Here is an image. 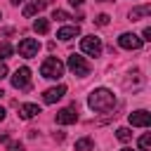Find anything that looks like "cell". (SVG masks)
<instances>
[{
    "instance_id": "6da1fadb",
    "label": "cell",
    "mask_w": 151,
    "mask_h": 151,
    "mask_svg": "<svg viewBox=\"0 0 151 151\" xmlns=\"http://www.w3.org/2000/svg\"><path fill=\"white\" fill-rule=\"evenodd\" d=\"M87 106H90L92 111H97V113H106V111H111V109L116 106V94H113L111 90H106V87H97V90L90 92Z\"/></svg>"
},
{
    "instance_id": "7a4b0ae2",
    "label": "cell",
    "mask_w": 151,
    "mask_h": 151,
    "mask_svg": "<svg viewBox=\"0 0 151 151\" xmlns=\"http://www.w3.org/2000/svg\"><path fill=\"white\" fill-rule=\"evenodd\" d=\"M40 76L47 78V80H59L64 76V64L57 59V57H47L40 66Z\"/></svg>"
},
{
    "instance_id": "3957f363",
    "label": "cell",
    "mask_w": 151,
    "mask_h": 151,
    "mask_svg": "<svg viewBox=\"0 0 151 151\" xmlns=\"http://www.w3.org/2000/svg\"><path fill=\"white\" fill-rule=\"evenodd\" d=\"M66 66L71 68V73L73 76H78V78H85L87 73H90V64H87V59L85 57H80V54H68V61H66Z\"/></svg>"
},
{
    "instance_id": "277c9868",
    "label": "cell",
    "mask_w": 151,
    "mask_h": 151,
    "mask_svg": "<svg viewBox=\"0 0 151 151\" xmlns=\"http://www.w3.org/2000/svg\"><path fill=\"white\" fill-rule=\"evenodd\" d=\"M38 50H40V42H38L35 38H24V40H19V45H17V52H19V57H24V59L35 57Z\"/></svg>"
},
{
    "instance_id": "5b68a950",
    "label": "cell",
    "mask_w": 151,
    "mask_h": 151,
    "mask_svg": "<svg viewBox=\"0 0 151 151\" xmlns=\"http://www.w3.org/2000/svg\"><path fill=\"white\" fill-rule=\"evenodd\" d=\"M12 87H17V90H31V68L28 66H21V68L14 71Z\"/></svg>"
},
{
    "instance_id": "8992f818",
    "label": "cell",
    "mask_w": 151,
    "mask_h": 151,
    "mask_svg": "<svg viewBox=\"0 0 151 151\" xmlns=\"http://www.w3.org/2000/svg\"><path fill=\"white\" fill-rule=\"evenodd\" d=\"M80 50L90 57H99L101 54V40L97 35H85V38H80Z\"/></svg>"
},
{
    "instance_id": "52a82bcc",
    "label": "cell",
    "mask_w": 151,
    "mask_h": 151,
    "mask_svg": "<svg viewBox=\"0 0 151 151\" xmlns=\"http://www.w3.org/2000/svg\"><path fill=\"white\" fill-rule=\"evenodd\" d=\"M127 120H130V125L132 127H149L151 125V113L149 111H132L130 116H127Z\"/></svg>"
},
{
    "instance_id": "ba28073f",
    "label": "cell",
    "mask_w": 151,
    "mask_h": 151,
    "mask_svg": "<svg viewBox=\"0 0 151 151\" xmlns=\"http://www.w3.org/2000/svg\"><path fill=\"white\" fill-rule=\"evenodd\" d=\"M142 38L139 35H134V33H120V38H118V45L123 47V50H139L142 47Z\"/></svg>"
},
{
    "instance_id": "9c48e42d",
    "label": "cell",
    "mask_w": 151,
    "mask_h": 151,
    "mask_svg": "<svg viewBox=\"0 0 151 151\" xmlns=\"http://www.w3.org/2000/svg\"><path fill=\"white\" fill-rule=\"evenodd\" d=\"M76 120H78L76 104H73V106H66V109H61V111H57V123H59V125H71V123H76Z\"/></svg>"
},
{
    "instance_id": "30bf717a",
    "label": "cell",
    "mask_w": 151,
    "mask_h": 151,
    "mask_svg": "<svg viewBox=\"0 0 151 151\" xmlns=\"http://www.w3.org/2000/svg\"><path fill=\"white\" fill-rule=\"evenodd\" d=\"M64 94H66V87H64V85H57V87H50V90L42 92V101H45V104H54V101H59Z\"/></svg>"
},
{
    "instance_id": "8fae6325",
    "label": "cell",
    "mask_w": 151,
    "mask_h": 151,
    "mask_svg": "<svg viewBox=\"0 0 151 151\" xmlns=\"http://www.w3.org/2000/svg\"><path fill=\"white\" fill-rule=\"evenodd\" d=\"M47 2H50V0H31V2L24 7V17H35V14H40V12L47 7Z\"/></svg>"
},
{
    "instance_id": "7c38bea8",
    "label": "cell",
    "mask_w": 151,
    "mask_h": 151,
    "mask_svg": "<svg viewBox=\"0 0 151 151\" xmlns=\"http://www.w3.org/2000/svg\"><path fill=\"white\" fill-rule=\"evenodd\" d=\"M78 35H80V28H78V26H61V28L57 31V38L64 40V42H66V40H73V38H78Z\"/></svg>"
},
{
    "instance_id": "4fadbf2b",
    "label": "cell",
    "mask_w": 151,
    "mask_h": 151,
    "mask_svg": "<svg viewBox=\"0 0 151 151\" xmlns=\"http://www.w3.org/2000/svg\"><path fill=\"white\" fill-rule=\"evenodd\" d=\"M38 113H40V106H38V104H21V106H19V118H24V120L35 118Z\"/></svg>"
},
{
    "instance_id": "5bb4252c",
    "label": "cell",
    "mask_w": 151,
    "mask_h": 151,
    "mask_svg": "<svg viewBox=\"0 0 151 151\" xmlns=\"http://www.w3.org/2000/svg\"><path fill=\"white\" fill-rule=\"evenodd\" d=\"M146 14H151V5H142V7H134L132 12H130V21H139L142 17H146Z\"/></svg>"
},
{
    "instance_id": "9a60e30c",
    "label": "cell",
    "mask_w": 151,
    "mask_h": 151,
    "mask_svg": "<svg viewBox=\"0 0 151 151\" xmlns=\"http://www.w3.org/2000/svg\"><path fill=\"white\" fill-rule=\"evenodd\" d=\"M33 31H35V33H40V35H45V33L50 31V21H47V19H40V17H38V19L33 21Z\"/></svg>"
},
{
    "instance_id": "2e32d148",
    "label": "cell",
    "mask_w": 151,
    "mask_h": 151,
    "mask_svg": "<svg viewBox=\"0 0 151 151\" xmlns=\"http://www.w3.org/2000/svg\"><path fill=\"white\" fill-rule=\"evenodd\" d=\"M92 149H94V142L90 137H83L76 142V151H92Z\"/></svg>"
},
{
    "instance_id": "e0dca14e",
    "label": "cell",
    "mask_w": 151,
    "mask_h": 151,
    "mask_svg": "<svg viewBox=\"0 0 151 151\" xmlns=\"http://www.w3.org/2000/svg\"><path fill=\"white\" fill-rule=\"evenodd\" d=\"M139 151H151V134L149 132H144L139 137Z\"/></svg>"
},
{
    "instance_id": "ac0fdd59",
    "label": "cell",
    "mask_w": 151,
    "mask_h": 151,
    "mask_svg": "<svg viewBox=\"0 0 151 151\" xmlns=\"http://www.w3.org/2000/svg\"><path fill=\"white\" fill-rule=\"evenodd\" d=\"M116 137H118L120 142H130V139H132V132H130V127H118V130H116Z\"/></svg>"
},
{
    "instance_id": "d6986e66",
    "label": "cell",
    "mask_w": 151,
    "mask_h": 151,
    "mask_svg": "<svg viewBox=\"0 0 151 151\" xmlns=\"http://www.w3.org/2000/svg\"><path fill=\"white\" fill-rule=\"evenodd\" d=\"M12 52H14V47H12L9 42H0V59H7V57H12Z\"/></svg>"
},
{
    "instance_id": "ffe728a7",
    "label": "cell",
    "mask_w": 151,
    "mask_h": 151,
    "mask_svg": "<svg viewBox=\"0 0 151 151\" xmlns=\"http://www.w3.org/2000/svg\"><path fill=\"white\" fill-rule=\"evenodd\" d=\"M52 19H57V21H66V19H71V14L64 12V9H54V12H52Z\"/></svg>"
},
{
    "instance_id": "44dd1931",
    "label": "cell",
    "mask_w": 151,
    "mask_h": 151,
    "mask_svg": "<svg viewBox=\"0 0 151 151\" xmlns=\"http://www.w3.org/2000/svg\"><path fill=\"white\" fill-rule=\"evenodd\" d=\"M5 151H24V146L19 142H7V149Z\"/></svg>"
},
{
    "instance_id": "7402d4cb",
    "label": "cell",
    "mask_w": 151,
    "mask_h": 151,
    "mask_svg": "<svg viewBox=\"0 0 151 151\" xmlns=\"http://www.w3.org/2000/svg\"><path fill=\"white\" fill-rule=\"evenodd\" d=\"M94 24H97V26H106V24H109V14H99V17L94 19Z\"/></svg>"
},
{
    "instance_id": "603a6c76",
    "label": "cell",
    "mask_w": 151,
    "mask_h": 151,
    "mask_svg": "<svg viewBox=\"0 0 151 151\" xmlns=\"http://www.w3.org/2000/svg\"><path fill=\"white\" fill-rule=\"evenodd\" d=\"M142 40H151V28H149V26L144 28V33H142Z\"/></svg>"
},
{
    "instance_id": "cb8c5ba5",
    "label": "cell",
    "mask_w": 151,
    "mask_h": 151,
    "mask_svg": "<svg viewBox=\"0 0 151 151\" xmlns=\"http://www.w3.org/2000/svg\"><path fill=\"white\" fill-rule=\"evenodd\" d=\"M2 78H7V66L0 61V80H2Z\"/></svg>"
},
{
    "instance_id": "d4e9b609",
    "label": "cell",
    "mask_w": 151,
    "mask_h": 151,
    "mask_svg": "<svg viewBox=\"0 0 151 151\" xmlns=\"http://www.w3.org/2000/svg\"><path fill=\"white\" fill-rule=\"evenodd\" d=\"M85 0H68V5H73V7H80Z\"/></svg>"
},
{
    "instance_id": "484cf974",
    "label": "cell",
    "mask_w": 151,
    "mask_h": 151,
    "mask_svg": "<svg viewBox=\"0 0 151 151\" xmlns=\"http://www.w3.org/2000/svg\"><path fill=\"white\" fill-rule=\"evenodd\" d=\"M5 113H7V111H5L2 106H0V120H5Z\"/></svg>"
},
{
    "instance_id": "4316f807",
    "label": "cell",
    "mask_w": 151,
    "mask_h": 151,
    "mask_svg": "<svg viewBox=\"0 0 151 151\" xmlns=\"http://www.w3.org/2000/svg\"><path fill=\"white\" fill-rule=\"evenodd\" d=\"M12 2H14V5H19V2H24V0H12Z\"/></svg>"
},
{
    "instance_id": "83f0119b",
    "label": "cell",
    "mask_w": 151,
    "mask_h": 151,
    "mask_svg": "<svg viewBox=\"0 0 151 151\" xmlns=\"http://www.w3.org/2000/svg\"><path fill=\"white\" fill-rule=\"evenodd\" d=\"M120 151H132V149H120Z\"/></svg>"
},
{
    "instance_id": "f1b7e54d",
    "label": "cell",
    "mask_w": 151,
    "mask_h": 151,
    "mask_svg": "<svg viewBox=\"0 0 151 151\" xmlns=\"http://www.w3.org/2000/svg\"><path fill=\"white\" fill-rule=\"evenodd\" d=\"M99 2H109V0H99Z\"/></svg>"
},
{
    "instance_id": "f546056e",
    "label": "cell",
    "mask_w": 151,
    "mask_h": 151,
    "mask_svg": "<svg viewBox=\"0 0 151 151\" xmlns=\"http://www.w3.org/2000/svg\"><path fill=\"white\" fill-rule=\"evenodd\" d=\"M2 94H5V92H2V90H0V97H2Z\"/></svg>"
}]
</instances>
